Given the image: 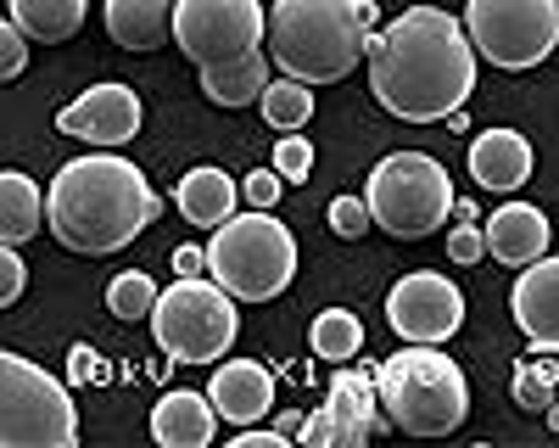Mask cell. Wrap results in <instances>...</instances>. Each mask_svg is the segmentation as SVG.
Wrapping results in <instances>:
<instances>
[{
  "instance_id": "obj_35",
  "label": "cell",
  "mask_w": 559,
  "mask_h": 448,
  "mask_svg": "<svg viewBox=\"0 0 559 448\" xmlns=\"http://www.w3.org/2000/svg\"><path fill=\"white\" fill-rule=\"evenodd\" d=\"M202 269H207L202 247H174V275H202Z\"/></svg>"
},
{
  "instance_id": "obj_24",
  "label": "cell",
  "mask_w": 559,
  "mask_h": 448,
  "mask_svg": "<svg viewBox=\"0 0 559 448\" xmlns=\"http://www.w3.org/2000/svg\"><path fill=\"white\" fill-rule=\"evenodd\" d=\"M263 123L269 129H280V134H297L308 118H313V90L302 84V79H269V90H263Z\"/></svg>"
},
{
  "instance_id": "obj_8",
  "label": "cell",
  "mask_w": 559,
  "mask_h": 448,
  "mask_svg": "<svg viewBox=\"0 0 559 448\" xmlns=\"http://www.w3.org/2000/svg\"><path fill=\"white\" fill-rule=\"evenodd\" d=\"M152 331L174 365H213V358L236 347L241 314H236V297L218 281L207 286L197 275H179L152 308Z\"/></svg>"
},
{
  "instance_id": "obj_38",
  "label": "cell",
  "mask_w": 559,
  "mask_h": 448,
  "mask_svg": "<svg viewBox=\"0 0 559 448\" xmlns=\"http://www.w3.org/2000/svg\"><path fill=\"white\" fill-rule=\"evenodd\" d=\"M358 17H364V28H369V34L381 28V7H376V0H358Z\"/></svg>"
},
{
  "instance_id": "obj_25",
  "label": "cell",
  "mask_w": 559,
  "mask_h": 448,
  "mask_svg": "<svg viewBox=\"0 0 559 448\" xmlns=\"http://www.w3.org/2000/svg\"><path fill=\"white\" fill-rule=\"evenodd\" d=\"M308 342H313L319 358L336 365V358H353L364 347V326H358V314H347V308H324L313 320V331H308Z\"/></svg>"
},
{
  "instance_id": "obj_40",
  "label": "cell",
  "mask_w": 559,
  "mask_h": 448,
  "mask_svg": "<svg viewBox=\"0 0 559 448\" xmlns=\"http://www.w3.org/2000/svg\"><path fill=\"white\" fill-rule=\"evenodd\" d=\"M448 129H453V134H471V118H464V107H459V113H448Z\"/></svg>"
},
{
  "instance_id": "obj_41",
  "label": "cell",
  "mask_w": 559,
  "mask_h": 448,
  "mask_svg": "<svg viewBox=\"0 0 559 448\" xmlns=\"http://www.w3.org/2000/svg\"><path fill=\"white\" fill-rule=\"evenodd\" d=\"M548 426H554V432H559V398H554V403H548Z\"/></svg>"
},
{
  "instance_id": "obj_29",
  "label": "cell",
  "mask_w": 559,
  "mask_h": 448,
  "mask_svg": "<svg viewBox=\"0 0 559 448\" xmlns=\"http://www.w3.org/2000/svg\"><path fill=\"white\" fill-rule=\"evenodd\" d=\"M274 168H280V179H292V186H302L308 168H313V146L302 141V134H286V141L274 146Z\"/></svg>"
},
{
  "instance_id": "obj_33",
  "label": "cell",
  "mask_w": 559,
  "mask_h": 448,
  "mask_svg": "<svg viewBox=\"0 0 559 448\" xmlns=\"http://www.w3.org/2000/svg\"><path fill=\"white\" fill-rule=\"evenodd\" d=\"M280 186H286V179H280V168H252V174H247V202H252V208H274V202H280Z\"/></svg>"
},
{
  "instance_id": "obj_27",
  "label": "cell",
  "mask_w": 559,
  "mask_h": 448,
  "mask_svg": "<svg viewBox=\"0 0 559 448\" xmlns=\"http://www.w3.org/2000/svg\"><path fill=\"white\" fill-rule=\"evenodd\" d=\"M559 398V358H532L515 370V403L532 415H548V403Z\"/></svg>"
},
{
  "instance_id": "obj_11",
  "label": "cell",
  "mask_w": 559,
  "mask_h": 448,
  "mask_svg": "<svg viewBox=\"0 0 559 448\" xmlns=\"http://www.w3.org/2000/svg\"><path fill=\"white\" fill-rule=\"evenodd\" d=\"M386 326L403 337V342H448L459 326H464V297L448 275H431V269H414L403 275L386 297Z\"/></svg>"
},
{
  "instance_id": "obj_14",
  "label": "cell",
  "mask_w": 559,
  "mask_h": 448,
  "mask_svg": "<svg viewBox=\"0 0 559 448\" xmlns=\"http://www.w3.org/2000/svg\"><path fill=\"white\" fill-rule=\"evenodd\" d=\"M509 314L537 353L559 347V258H537L521 269L515 292H509Z\"/></svg>"
},
{
  "instance_id": "obj_34",
  "label": "cell",
  "mask_w": 559,
  "mask_h": 448,
  "mask_svg": "<svg viewBox=\"0 0 559 448\" xmlns=\"http://www.w3.org/2000/svg\"><path fill=\"white\" fill-rule=\"evenodd\" d=\"M68 358H73V365H68V376H73V381H107V365H102V353L90 347V342H79Z\"/></svg>"
},
{
  "instance_id": "obj_32",
  "label": "cell",
  "mask_w": 559,
  "mask_h": 448,
  "mask_svg": "<svg viewBox=\"0 0 559 448\" xmlns=\"http://www.w3.org/2000/svg\"><path fill=\"white\" fill-rule=\"evenodd\" d=\"M481 252H487V236L476 231V224H453V236H448V258H453L459 269H471Z\"/></svg>"
},
{
  "instance_id": "obj_23",
  "label": "cell",
  "mask_w": 559,
  "mask_h": 448,
  "mask_svg": "<svg viewBox=\"0 0 559 448\" xmlns=\"http://www.w3.org/2000/svg\"><path fill=\"white\" fill-rule=\"evenodd\" d=\"M39 224H45V197L34 191V179L23 168H7L0 174V241L23 247Z\"/></svg>"
},
{
  "instance_id": "obj_28",
  "label": "cell",
  "mask_w": 559,
  "mask_h": 448,
  "mask_svg": "<svg viewBox=\"0 0 559 448\" xmlns=\"http://www.w3.org/2000/svg\"><path fill=\"white\" fill-rule=\"evenodd\" d=\"M324 219H331V231H336V236H347V241H358V236L369 231V224H376V213H369V202H364V197H336Z\"/></svg>"
},
{
  "instance_id": "obj_22",
  "label": "cell",
  "mask_w": 559,
  "mask_h": 448,
  "mask_svg": "<svg viewBox=\"0 0 559 448\" xmlns=\"http://www.w3.org/2000/svg\"><path fill=\"white\" fill-rule=\"evenodd\" d=\"M202 73V96L213 107H247V102H263L269 90V57L252 51L241 62H224V68H197Z\"/></svg>"
},
{
  "instance_id": "obj_17",
  "label": "cell",
  "mask_w": 559,
  "mask_h": 448,
  "mask_svg": "<svg viewBox=\"0 0 559 448\" xmlns=\"http://www.w3.org/2000/svg\"><path fill=\"white\" fill-rule=\"evenodd\" d=\"M548 219H543V208H532V202H503L492 219H487V252L498 258V263H509V269H526V263H537L543 252H548Z\"/></svg>"
},
{
  "instance_id": "obj_19",
  "label": "cell",
  "mask_w": 559,
  "mask_h": 448,
  "mask_svg": "<svg viewBox=\"0 0 559 448\" xmlns=\"http://www.w3.org/2000/svg\"><path fill=\"white\" fill-rule=\"evenodd\" d=\"M179 0H107V34L123 51H157L174 39Z\"/></svg>"
},
{
  "instance_id": "obj_2",
  "label": "cell",
  "mask_w": 559,
  "mask_h": 448,
  "mask_svg": "<svg viewBox=\"0 0 559 448\" xmlns=\"http://www.w3.org/2000/svg\"><path fill=\"white\" fill-rule=\"evenodd\" d=\"M157 219H163V202L152 191V179L118 152L73 157L51 179V191H45V224H51V236L79 258L123 252Z\"/></svg>"
},
{
  "instance_id": "obj_31",
  "label": "cell",
  "mask_w": 559,
  "mask_h": 448,
  "mask_svg": "<svg viewBox=\"0 0 559 448\" xmlns=\"http://www.w3.org/2000/svg\"><path fill=\"white\" fill-rule=\"evenodd\" d=\"M23 286H28V269H23V252L7 241V247H0V303H17L23 297Z\"/></svg>"
},
{
  "instance_id": "obj_30",
  "label": "cell",
  "mask_w": 559,
  "mask_h": 448,
  "mask_svg": "<svg viewBox=\"0 0 559 448\" xmlns=\"http://www.w3.org/2000/svg\"><path fill=\"white\" fill-rule=\"evenodd\" d=\"M28 34L7 17V23H0V73H7V79H23V68H28V45H23Z\"/></svg>"
},
{
  "instance_id": "obj_1",
  "label": "cell",
  "mask_w": 559,
  "mask_h": 448,
  "mask_svg": "<svg viewBox=\"0 0 559 448\" xmlns=\"http://www.w3.org/2000/svg\"><path fill=\"white\" fill-rule=\"evenodd\" d=\"M476 45L442 7H414L369 34V96L403 123H448L476 90Z\"/></svg>"
},
{
  "instance_id": "obj_3",
  "label": "cell",
  "mask_w": 559,
  "mask_h": 448,
  "mask_svg": "<svg viewBox=\"0 0 559 448\" xmlns=\"http://www.w3.org/2000/svg\"><path fill=\"white\" fill-rule=\"evenodd\" d=\"M269 57L286 79L336 84L369 62V28L358 0H274L269 7Z\"/></svg>"
},
{
  "instance_id": "obj_9",
  "label": "cell",
  "mask_w": 559,
  "mask_h": 448,
  "mask_svg": "<svg viewBox=\"0 0 559 448\" xmlns=\"http://www.w3.org/2000/svg\"><path fill=\"white\" fill-rule=\"evenodd\" d=\"M464 34H471L481 62L503 73H526L548 62L559 45V0H471Z\"/></svg>"
},
{
  "instance_id": "obj_10",
  "label": "cell",
  "mask_w": 559,
  "mask_h": 448,
  "mask_svg": "<svg viewBox=\"0 0 559 448\" xmlns=\"http://www.w3.org/2000/svg\"><path fill=\"white\" fill-rule=\"evenodd\" d=\"M263 39H269V12L258 0H179L174 7V45L197 68L241 62Z\"/></svg>"
},
{
  "instance_id": "obj_6",
  "label": "cell",
  "mask_w": 559,
  "mask_h": 448,
  "mask_svg": "<svg viewBox=\"0 0 559 448\" xmlns=\"http://www.w3.org/2000/svg\"><path fill=\"white\" fill-rule=\"evenodd\" d=\"M364 202L369 213H376V224L386 236L397 241H419L431 236L442 219H453V179L437 157L426 152H392L376 163V174H369L364 186Z\"/></svg>"
},
{
  "instance_id": "obj_21",
  "label": "cell",
  "mask_w": 559,
  "mask_h": 448,
  "mask_svg": "<svg viewBox=\"0 0 559 448\" xmlns=\"http://www.w3.org/2000/svg\"><path fill=\"white\" fill-rule=\"evenodd\" d=\"M84 12L90 0H7V17L39 45H68L84 28Z\"/></svg>"
},
{
  "instance_id": "obj_18",
  "label": "cell",
  "mask_w": 559,
  "mask_h": 448,
  "mask_svg": "<svg viewBox=\"0 0 559 448\" xmlns=\"http://www.w3.org/2000/svg\"><path fill=\"white\" fill-rule=\"evenodd\" d=\"M218 432V410H213V398L191 392V387H179V392H163L157 398V410H152V437L163 448H207Z\"/></svg>"
},
{
  "instance_id": "obj_16",
  "label": "cell",
  "mask_w": 559,
  "mask_h": 448,
  "mask_svg": "<svg viewBox=\"0 0 559 448\" xmlns=\"http://www.w3.org/2000/svg\"><path fill=\"white\" fill-rule=\"evenodd\" d=\"M471 174H476V186L481 191H521L526 179H532V141L521 129H487L471 141Z\"/></svg>"
},
{
  "instance_id": "obj_15",
  "label": "cell",
  "mask_w": 559,
  "mask_h": 448,
  "mask_svg": "<svg viewBox=\"0 0 559 448\" xmlns=\"http://www.w3.org/2000/svg\"><path fill=\"white\" fill-rule=\"evenodd\" d=\"M207 398H213L218 421H229V426H258V421L274 410V376L258 365V358H229V365L213 370Z\"/></svg>"
},
{
  "instance_id": "obj_39",
  "label": "cell",
  "mask_w": 559,
  "mask_h": 448,
  "mask_svg": "<svg viewBox=\"0 0 559 448\" xmlns=\"http://www.w3.org/2000/svg\"><path fill=\"white\" fill-rule=\"evenodd\" d=\"M453 219H459V224H481V213H476V202H453Z\"/></svg>"
},
{
  "instance_id": "obj_13",
  "label": "cell",
  "mask_w": 559,
  "mask_h": 448,
  "mask_svg": "<svg viewBox=\"0 0 559 448\" xmlns=\"http://www.w3.org/2000/svg\"><path fill=\"white\" fill-rule=\"evenodd\" d=\"M140 96L129 84H96V90H84L79 102H68L62 113H57V129L62 134H73V141H84V146H96V152H118V146H129L134 134H140Z\"/></svg>"
},
{
  "instance_id": "obj_37",
  "label": "cell",
  "mask_w": 559,
  "mask_h": 448,
  "mask_svg": "<svg viewBox=\"0 0 559 448\" xmlns=\"http://www.w3.org/2000/svg\"><path fill=\"white\" fill-rule=\"evenodd\" d=\"M302 426H308L302 415H280V421H274V432L286 437V443H292V437H302Z\"/></svg>"
},
{
  "instance_id": "obj_26",
  "label": "cell",
  "mask_w": 559,
  "mask_h": 448,
  "mask_svg": "<svg viewBox=\"0 0 559 448\" xmlns=\"http://www.w3.org/2000/svg\"><path fill=\"white\" fill-rule=\"evenodd\" d=\"M157 281L146 275V269H123V275L107 286V308H112V320H152V308H157Z\"/></svg>"
},
{
  "instance_id": "obj_20",
  "label": "cell",
  "mask_w": 559,
  "mask_h": 448,
  "mask_svg": "<svg viewBox=\"0 0 559 448\" xmlns=\"http://www.w3.org/2000/svg\"><path fill=\"white\" fill-rule=\"evenodd\" d=\"M174 202H179V213L191 219V224H202V231H218L224 219H236L241 191H236V179H229L224 168H191V174L179 179Z\"/></svg>"
},
{
  "instance_id": "obj_5",
  "label": "cell",
  "mask_w": 559,
  "mask_h": 448,
  "mask_svg": "<svg viewBox=\"0 0 559 448\" xmlns=\"http://www.w3.org/2000/svg\"><path fill=\"white\" fill-rule=\"evenodd\" d=\"M207 275L236 303H274L297 281V241L292 224H280L269 208L224 219L207 241Z\"/></svg>"
},
{
  "instance_id": "obj_4",
  "label": "cell",
  "mask_w": 559,
  "mask_h": 448,
  "mask_svg": "<svg viewBox=\"0 0 559 448\" xmlns=\"http://www.w3.org/2000/svg\"><path fill=\"white\" fill-rule=\"evenodd\" d=\"M376 392L386 421L408 437H453L471 415V381L437 342H408L392 353L376 376Z\"/></svg>"
},
{
  "instance_id": "obj_7",
  "label": "cell",
  "mask_w": 559,
  "mask_h": 448,
  "mask_svg": "<svg viewBox=\"0 0 559 448\" xmlns=\"http://www.w3.org/2000/svg\"><path fill=\"white\" fill-rule=\"evenodd\" d=\"M0 443L7 448H73L79 410L68 387L23 353H0Z\"/></svg>"
},
{
  "instance_id": "obj_36",
  "label": "cell",
  "mask_w": 559,
  "mask_h": 448,
  "mask_svg": "<svg viewBox=\"0 0 559 448\" xmlns=\"http://www.w3.org/2000/svg\"><path fill=\"white\" fill-rule=\"evenodd\" d=\"M280 443H286L280 432H247V426H241V437H236V448H280Z\"/></svg>"
},
{
  "instance_id": "obj_12",
  "label": "cell",
  "mask_w": 559,
  "mask_h": 448,
  "mask_svg": "<svg viewBox=\"0 0 559 448\" xmlns=\"http://www.w3.org/2000/svg\"><path fill=\"white\" fill-rule=\"evenodd\" d=\"M376 376H358V370H336L331 381V403H319L302 426V443L308 448H358L381 432V415H376Z\"/></svg>"
}]
</instances>
